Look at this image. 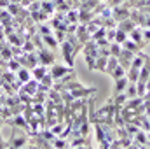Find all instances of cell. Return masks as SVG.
I'll return each instance as SVG.
<instances>
[{"mask_svg":"<svg viewBox=\"0 0 150 149\" xmlns=\"http://www.w3.org/2000/svg\"><path fill=\"white\" fill-rule=\"evenodd\" d=\"M136 91H138V97L143 98V95H145V91H147V84H145L143 81H136Z\"/></svg>","mask_w":150,"mask_h":149,"instance_id":"f1b7e54d","label":"cell"},{"mask_svg":"<svg viewBox=\"0 0 150 149\" xmlns=\"http://www.w3.org/2000/svg\"><path fill=\"white\" fill-rule=\"evenodd\" d=\"M147 90H150V77H149V81H147Z\"/></svg>","mask_w":150,"mask_h":149,"instance_id":"e575fe53","label":"cell"},{"mask_svg":"<svg viewBox=\"0 0 150 149\" xmlns=\"http://www.w3.org/2000/svg\"><path fill=\"white\" fill-rule=\"evenodd\" d=\"M52 34H54V37L58 39V42H63V40L67 39V32H65V30H61V28H56Z\"/></svg>","mask_w":150,"mask_h":149,"instance_id":"4dcf8cb0","label":"cell"},{"mask_svg":"<svg viewBox=\"0 0 150 149\" xmlns=\"http://www.w3.org/2000/svg\"><path fill=\"white\" fill-rule=\"evenodd\" d=\"M103 37H107V28L105 27H100L94 34H91V40H100Z\"/></svg>","mask_w":150,"mask_h":149,"instance_id":"d4e9b609","label":"cell"},{"mask_svg":"<svg viewBox=\"0 0 150 149\" xmlns=\"http://www.w3.org/2000/svg\"><path fill=\"white\" fill-rule=\"evenodd\" d=\"M49 70H47V67L45 65H42V63H38V65H35L33 69H32V77L33 79H37V81H40L44 75L47 74Z\"/></svg>","mask_w":150,"mask_h":149,"instance_id":"4fadbf2b","label":"cell"},{"mask_svg":"<svg viewBox=\"0 0 150 149\" xmlns=\"http://www.w3.org/2000/svg\"><path fill=\"white\" fill-rule=\"evenodd\" d=\"M120 51H122V44H119V42H110V56H119L120 54Z\"/></svg>","mask_w":150,"mask_h":149,"instance_id":"484cf974","label":"cell"},{"mask_svg":"<svg viewBox=\"0 0 150 149\" xmlns=\"http://www.w3.org/2000/svg\"><path fill=\"white\" fill-rule=\"evenodd\" d=\"M67 21L68 23H79V9H68L67 11Z\"/></svg>","mask_w":150,"mask_h":149,"instance_id":"44dd1931","label":"cell"},{"mask_svg":"<svg viewBox=\"0 0 150 149\" xmlns=\"http://www.w3.org/2000/svg\"><path fill=\"white\" fill-rule=\"evenodd\" d=\"M149 132H150V128H149Z\"/></svg>","mask_w":150,"mask_h":149,"instance_id":"f35d334b","label":"cell"},{"mask_svg":"<svg viewBox=\"0 0 150 149\" xmlns=\"http://www.w3.org/2000/svg\"><path fill=\"white\" fill-rule=\"evenodd\" d=\"M74 98H86V97H91L96 93V88H86V86H80V88H75L70 91Z\"/></svg>","mask_w":150,"mask_h":149,"instance_id":"ba28073f","label":"cell"},{"mask_svg":"<svg viewBox=\"0 0 150 149\" xmlns=\"http://www.w3.org/2000/svg\"><path fill=\"white\" fill-rule=\"evenodd\" d=\"M147 139H149V144H150V132H147Z\"/></svg>","mask_w":150,"mask_h":149,"instance_id":"d590c367","label":"cell"},{"mask_svg":"<svg viewBox=\"0 0 150 149\" xmlns=\"http://www.w3.org/2000/svg\"><path fill=\"white\" fill-rule=\"evenodd\" d=\"M61 44V53H63V58H65V63L67 65H70V67H74L75 63V51H74V46L65 39L63 42H59Z\"/></svg>","mask_w":150,"mask_h":149,"instance_id":"3957f363","label":"cell"},{"mask_svg":"<svg viewBox=\"0 0 150 149\" xmlns=\"http://www.w3.org/2000/svg\"><path fill=\"white\" fill-rule=\"evenodd\" d=\"M37 54H38V63H42L45 67H51L52 63H56V56H54L52 49H49V47L37 49Z\"/></svg>","mask_w":150,"mask_h":149,"instance_id":"6da1fadb","label":"cell"},{"mask_svg":"<svg viewBox=\"0 0 150 149\" xmlns=\"http://www.w3.org/2000/svg\"><path fill=\"white\" fill-rule=\"evenodd\" d=\"M107 62H108V56H101V54H98V56H96L94 70H98V72H105V69H107Z\"/></svg>","mask_w":150,"mask_h":149,"instance_id":"2e32d148","label":"cell"},{"mask_svg":"<svg viewBox=\"0 0 150 149\" xmlns=\"http://www.w3.org/2000/svg\"><path fill=\"white\" fill-rule=\"evenodd\" d=\"M129 14H131V7H129L126 2H122V4L112 7V16L117 23L122 21V19H126V18H129Z\"/></svg>","mask_w":150,"mask_h":149,"instance_id":"7a4b0ae2","label":"cell"},{"mask_svg":"<svg viewBox=\"0 0 150 149\" xmlns=\"http://www.w3.org/2000/svg\"><path fill=\"white\" fill-rule=\"evenodd\" d=\"M119 65V60H117V56H108V62H107V69H105V74L110 75V72H112L113 69Z\"/></svg>","mask_w":150,"mask_h":149,"instance_id":"7402d4cb","label":"cell"},{"mask_svg":"<svg viewBox=\"0 0 150 149\" xmlns=\"http://www.w3.org/2000/svg\"><path fill=\"white\" fill-rule=\"evenodd\" d=\"M143 39H145L147 44L150 42V28H143Z\"/></svg>","mask_w":150,"mask_h":149,"instance_id":"d6a6232c","label":"cell"},{"mask_svg":"<svg viewBox=\"0 0 150 149\" xmlns=\"http://www.w3.org/2000/svg\"><path fill=\"white\" fill-rule=\"evenodd\" d=\"M145 5H150V0H147V4H145Z\"/></svg>","mask_w":150,"mask_h":149,"instance_id":"8d00e7d4","label":"cell"},{"mask_svg":"<svg viewBox=\"0 0 150 149\" xmlns=\"http://www.w3.org/2000/svg\"><path fill=\"white\" fill-rule=\"evenodd\" d=\"M115 32H117V28H107V39L113 42L115 40Z\"/></svg>","mask_w":150,"mask_h":149,"instance_id":"1f68e13d","label":"cell"},{"mask_svg":"<svg viewBox=\"0 0 150 149\" xmlns=\"http://www.w3.org/2000/svg\"><path fill=\"white\" fill-rule=\"evenodd\" d=\"M126 77L129 79V82H136L138 77H140V69H136V67H129V69L126 70Z\"/></svg>","mask_w":150,"mask_h":149,"instance_id":"ac0fdd59","label":"cell"},{"mask_svg":"<svg viewBox=\"0 0 150 149\" xmlns=\"http://www.w3.org/2000/svg\"><path fill=\"white\" fill-rule=\"evenodd\" d=\"M136 27H138V25H136L131 18H126V19H122V21L117 23V28H120V30H124V32H127V34H129L133 28H136Z\"/></svg>","mask_w":150,"mask_h":149,"instance_id":"8fae6325","label":"cell"},{"mask_svg":"<svg viewBox=\"0 0 150 149\" xmlns=\"http://www.w3.org/2000/svg\"><path fill=\"white\" fill-rule=\"evenodd\" d=\"M5 123L11 125V126H14V128H21V130H28V132H30V123L25 119L23 114H14V116L7 117Z\"/></svg>","mask_w":150,"mask_h":149,"instance_id":"277c9868","label":"cell"},{"mask_svg":"<svg viewBox=\"0 0 150 149\" xmlns=\"http://www.w3.org/2000/svg\"><path fill=\"white\" fill-rule=\"evenodd\" d=\"M113 98V104H115V107H119V109H122L124 105H126V102L129 100V97L126 95V91H122V93H117V95H112Z\"/></svg>","mask_w":150,"mask_h":149,"instance_id":"5bb4252c","label":"cell"},{"mask_svg":"<svg viewBox=\"0 0 150 149\" xmlns=\"http://www.w3.org/2000/svg\"><path fill=\"white\" fill-rule=\"evenodd\" d=\"M124 128H126V132H127V135H131V137H134L142 128L138 126V125H134V123H126L124 125Z\"/></svg>","mask_w":150,"mask_h":149,"instance_id":"603a6c76","label":"cell"},{"mask_svg":"<svg viewBox=\"0 0 150 149\" xmlns=\"http://www.w3.org/2000/svg\"><path fill=\"white\" fill-rule=\"evenodd\" d=\"M124 75H126V69H124L120 63L110 72V77H112V79H119V77H124Z\"/></svg>","mask_w":150,"mask_h":149,"instance_id":"cb8c5ba5","label":"cell"},{"mask_svg":"<svg viewBox=\"0 0 150 149\" xmlns=\"http://www.w3.org/2000/svg\"><path fill=\"white\" fill-rule=\"evenodd\" d=\"M129 39H133L142 49L147 46V42H145V39H143V28L142 27H136V28H133L131 32H129Z\"/></svg>","mask_w":150,"mask_h":149,"instance_id":"52a82bcc","label":"cell"},{"mask_svg":"<svg viewBox=\"0 0 150 149\" xmlns=\"http://www.w3.org/2000/svg\"><path fill=\"white\" fill-rule=\"evenodd\" d=\"M42 42H44V46H45V47H49V49H52V51L59 46L58 39L54 37V34H51V35H42Z\"/></svg>","mask_w":150,"mask_h":149,"instance_id":"7c38bea8","label":"cell"},{"mask_svg":"<svg viewBox=\"0 0 150 149\" xmlns=\"http://www.w3.org/2000/svg\"><path fill=\"white\" fill-rule=\"evenodd\" d=\"M16 75H18V79H19L21 82H26V81H30V79H32V70H30V69H26V67H21V69L16 72Z\"/></svg>","mask_w":150,"mask_h":149,"instance_id":"e0dca14e","label":"cell"},{"mask_svg":"<svg viewBox=\"0 0 150 149\" xmlns=\"http://www.w3.org/2000/svg\"><path fill=\"white\" fill-rule=\"evenodd\" d=\"M68 144H70V140L65 139V137H61V135H58L52 140V148H68Z\"/></svg>","mask_w":150,"mask_h":149,"instance_id":"ffe728a7","label":"cell"},{"mask_svg":"<svg viewBox=\"0 0 150 149\" xmlns=\"http://www.w3.org/2000/svg\"><path fill=\"white\" fill-rule=\"evenodd\" d=\"M84 58H86L87 67H89L91 70H94V65H96V56H93V54H84Z\"/></svg>","mask_w":150,"mask_h":149,"instance_id":"f546056e","label":"cell"},{"mask_svg":"<svg viewBox=\"0 0 150 149\" xmlns=\"http://www.w3.org/2000/svg\"><path fill=\"white\" fill-rule=\"evenodd\" d=\"M25 146H28V137L12 133V137L9 139V148H25Z\"/></svg>","mask_w":150,"mask_h":149,"instance_id":"9c48e42d","label":"cell"},{"mask_svg":"<svg viewBox=\"0 0 150 149\" xmlns=\"http://www.w3.org/2000/svg\"><path fill=\"white\" fill-rule=\"evenodd\" d=\"M127 84H129V79H127L126 75H124V77H119V79H113V95L126 91Z\"/></svg>","mask_w":150,"mask_h":149,"instance_id":"30bf717a","label":"cell"},{"mask_svg":"<svg viewBox=\"0 0 150 149\" xmlns=\"http://www.w3.org/2000/svg\"><path fill=\"white\" fill-rule=\"evenodd\" d=\"M0 140H4V139H2V135H0Z\"/></svg>","mask_w":150,"mask_h":149,"instance_id":"74e56055","label":"cell"},{"mask_svg":"<svg viewBox=\"0 0 150 149\" xmlns=\"http://www.w3.org/2000/svg\"><path fill=\"white\" fill-rule=\"evenodd\" d=\"M37 32L40 34V35H51L54 30H52V27H51L49 23H45V21H44V23H38V30H37Z\"/></svg>","mask_w":150,"mask_h":149,"instance_id":"d6986e66","label":"cell"},{"mask_svg":"<svg viewBox=\"0 0 150 149\" xmlns=\"http://www.w3.org/2000/svg\"><path fill=\"white\" fill-rule=\"evenodd\" d=\"M126 95H127L129 98L138 97V91H136V82H129V84H127V88H126Z\"/></svg>","mask_w":150,"mask_h":149,"instance_id":"4316f807","label":"cell"},{"mask_svg":"<svg viewBox=\"0 0 150 149\" xmlns=\"http://www.w3.org/2000/svg\"><path fill=\"white\" fill-rule=\"evenodd\" d=\"M133 56H134V53H131V51H127V49H124V47H122V51H120V54L117 56V60H119V63H120V65L127 70V69L131 67Z\"/></svg>","mask_w":150,"mask_h":149,"instance_id":"8992f818","label":"cell"},{"mask_svg":"<svg viewBox=\"0 0 150 149\" xmlns=\"http://www.w3.org/2000/svg\"><path fill=\"white\" fill-rule=\"evenodd\" d=\"M2 125H4V117L0 116V128H2Z\"/></svg>","mask_w":150,"mask_h":149,"instance_id":"836d02e7","label":"cell"},{"mask_svg":"<svg viewBox=\"0 0 150 149\" xmlns=\"http://www.w3.org/2000/svg\"><path fill=\"white\" fill-rule=\"evenodd\" d=\"M122 47H124V49H127V51H131V53H134V54H136L138 51H142V47H140L133 39H129V37L122 42Z\"/></svg>","mask_w":150,"mask_h":149,"instance_id":"9a60e30c","label":"cell"},{"mask_svg":"<svg viewBox=\"0 0 150 149\" xmlns=\"http://www.w3.org/2000/svg\"><path fill=\"white\" fill-rule=\"evenodd\" d=\"M74 67H70V65H63V63H52L51 65V69H49V72H51V75H52V79L54 81H58V79H61L65 74H68L70 70H72Z\"/></svg>","mask_w":150,"mask_h":149,"instance_id":"5b68a950","label":"cell"},{"mask_svg":"<svg viewBox=\"0 0 150 149\" xmlns=\"http://www.w3.org/2000/svg\"><path fill=\"white\" fill-rule=\"evenodd\" d=\"M129 37V34L127 32H124V30H120V28H117V32H115V42H119V44H122L126 39Z\"/></svg>","mask_w":150,"mask_h":149,"instance_id":"83f0119b","label":"cell"}]
</instances>
